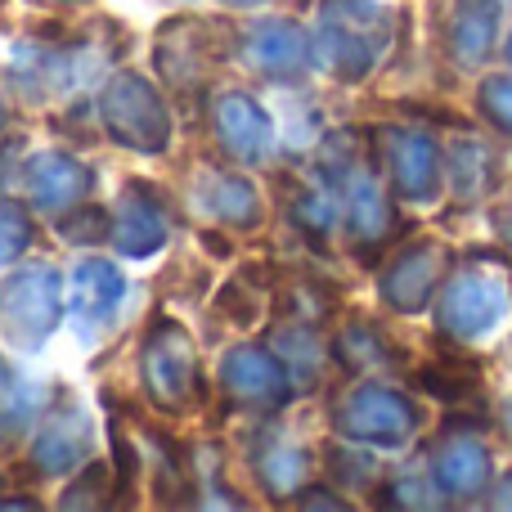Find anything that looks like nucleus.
Segmentation results:
<instances>
[{
    "mask_svg": "<svg viewBox=\"0 0 512 512\" xmlns=\"http://www.w3.org/2000/svg\"><path fill=\"white\" fill-rule=\"evenodd\" d=\"M486 95H490V104L499 108V122L512 126V81H490Z\"/></svg>",
    "mask_w": 512,
    "mask_h": 512,
    "instance_id": "1",
    "label": "nucleus"
},
{
    "mask_svg": "<svg viewBox=\"0 0 512 512\" xmlns=\"http://www.w3.org/2000/svg\"><path fill=\"white\" fill-rule=\"evenodd\" d=\"M508 234H512V221H508Z\"/></svg>",
    "mask_w": 512,
    "mask_h": 512,
    "instance_id": "2",
    "label": "nucleus"
},
{
    "mask_svg": "<svg viewBox=\"0 0 512 512\" xmlns=\"http://www.w3.org/2000/svg\"><path fill=\"white\" fill-rule=\"evenodd\" d=\"M508 54H512V45H508Z\"/></svg>",
    "mask_w": 512,
    "mask_h": 512,
    "instance_id": "3",
    "label": "nucleus"
}]
</instances>
